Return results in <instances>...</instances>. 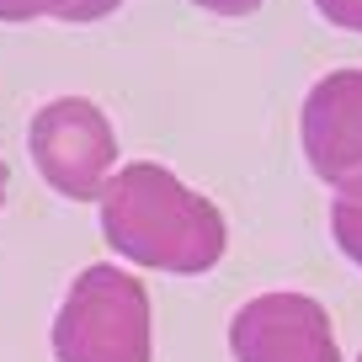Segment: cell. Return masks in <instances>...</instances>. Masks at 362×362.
Returning a JSON list of instances; mask_svg holds the SVG:
<instances>
[{"mask_svg":"<svg viewBox=\"0 0 362 362\" xmlns=\"http://www.w3.org/2000/svg\"><path fill=\"white\" fill-rule=\"evenodd\" d=\"M96 208H102L107 245L134 267L170 272V277H203L224 261L229 245L224 214L155 160L117 165Z\"/></svg>","mask_w":362,"mask_h":362,"instance_id":"1","label":"cell"},{"mask_svg":"<svg viewBox=\"0 0 362 362\" xmlns=\"http://www.w3.org/2000/svg\"><path fill=\"white\" fill-rule=\"evenodd\" d=\"M54 362H149L155 330H149V293L134 272L96 261L69 283L54 315Z\"/></svg>","mask_w":362,"mask_h":362,"instance_id":"2","label":"cell"},{"mask_svg":"<svg viewBox=\"0 0 362 362\" xmlns=\"http://www.w3.org/2000/svg\"><path fill=\"white\" fill-rule=\"evenodd\" d=\"M27 149L37 176L69 203H96L117 170V134L86 96H54L37 107L27 123Z\"/></svg>","mask_w":362,"mask_h":362,"instance_id":"3","label":"cell"},{"mask_svg":"<svg viewBox=\"0 0 362 362\" xmlns=\"http://www.w3.org/2000/svg\"><path fill=\"white\" fill-rule=\"evenodd\" d=\"M304 160L330 192L362 203V69H330L315 80L298 112Z\"/></svg>","mask_w":362,"mask_h":362,"instance_id":"4","label":"cell"},{"mask_svg":"<svg viewBox=\"0 0 362 362\" xmlns=\"http://www.w3.org/2000/svg\"><path fill=\"white\" fill-rule=\"evenodd\" d=\"M235 362H341L336 325L309 293H261L229 320Z\"/></svg>","mask_w":362,"mask_h":362,"instance_id":"5","label":"cell"},{"mask_svg":"<svg viewBox=\"0 0 362 362\" xmlns=\"http://www.w3.org/2000/svg\"><path fill=\"white\" fill-rule=\"evenodd\" d=\"M123 0H0V22H102Z\"/></svg>","mask_w":362,"mask_h":362,"instance_id":"6","label":"cell"},{"mask_svg":"<svg viewBox=\"0 0 362 362\" xmlns=\"http://www.w3.org/2000/svg\"><path fill=\"white\" fill-rule=\"evenodd\" d=\"M330 235L346 250V261L362 267V203H346V197H341V203L330 208Z\"/></svg>","mask_w":362,"mask_h":362,"instance_id":"7","label":"cell"},{"mask_svg":"<svg viewBox=\"0 0 362 362\" xmlns=\"http://www.w3.org/2000/svg\"><path fill=\"white\" fill-rule=\"evenodd\" d=\"M315 11L325 16L330 27H346V33H362V0H315Z\"/></svg>","mask_w":362,"mask_h":362,"instance_id":"8","label":"cell"},{"mask_svg":"<svg viewBox=\"0 0 362 362\" xmlns=\"http://www.w3.org/2000/svg\"><path fill=\"white\" fill-rule=\"evenodd\" d=\"M192 6H203V11H214V16H250V11H261V0H192Z\"/></svg>","mask_w":362,"mask_h":362,"instance_id":"9","label":"cell"},{"mask_svg":"<svg viewBox=\"0 0 362 362\" xmlns=\"http://www.w3.org/2000/svg\"><path fill=\"white\" fill-rule=\"evenodd\" d=\"M6 192H11V165H6V149H0V208H6Z\"/></svg>","mask_w":362,"mask_h":362,"instance_id":"10","label":"cell"},{"mask_svg":"<svg viewBox=\"0 0 362 362\" xmlns=\"http://www.w3.org/2000/svg\"><path fill=\"white\" fill-rule=\"evenodd\" d=\"M357 362H362V357H357Z\"/></svg>","mask_w":362,"mask_h":362,"instance_id":"11","label":"cell"}]
</instances>
